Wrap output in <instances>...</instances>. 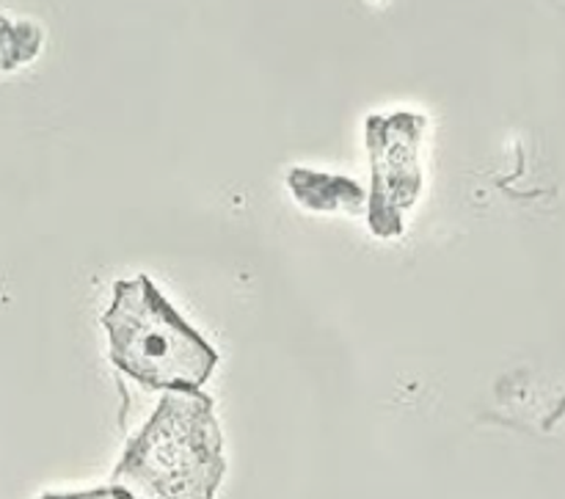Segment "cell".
<instances>
[{
	"label": "cell",
	"instance_id": "1",
	"mask_svg": "<svg viewBox=\"0 0 565 499\" xmlns=\"http://www.w3.org/2000/svg\"><path fill=\"white\" fill-rule=\"evenodd\" d=\"M224 475V434L213 397L182 390L160 397L116 464L110 484L132 499H215Z\"/></svg>",
	"mask_w": 565,
	"mask_h": 499
},
{
	"label": "cell",
	"instance_id": "2",
	"mask_svg": "<svg viewBox=\"0 0 565 499\" xmlns=\"http://www.w3.org/2000/svg\"><path fill=\"white\" fill-rule=\"evenodd\" d=\"M108 359L147 390H202L218 368V351L182 318L147 274L114 282L103 312Z\"/></svg>",
	"mask_w": 565,
	"mask_h": 499
},
{
	"label": "cell",
	"instance_id": "3",
	"mask_svg": "<svg viewBox=\"0 0 565 499\" xmlns=\"http://www.w3.org/2000/svg\"><path fill=\"white\" fill-rule=\"evenodd\" d=\"M428 119L414 110L375 114L364 125V141L373 169L367 219L379 237L403 235V215L423 193L419 147Z\"/></svg>",
	"mask_w": 565,
	"mask_h": 499
},
{
	"label": "cell",
	"instance_id": "4",
	"mask_svg": "<svg viewBox=\"0 0 565 499\" xmlns=\"http://www.w3.org/2000/svg\"><path fill=\"white\" fill-rule=\"evenodd\" d=\"M287 185H290L292 197L301 202V208L320 210V213H326V210H351V213H359L364 204V188L348 180V177L292 169L287 174Z\"/></svg>",
	"mask_w": 565,
	"mask_h": 499
},
{
	"label": "cell",
	"instance_id": "5",
	"mask_svg": "<svg viewBox=\"0 0 565 499\" xmlns=\"http://www.w3.org/2000/svg\"><path fill=\"white\" fill-rule=\"evenodd\" d=\"M44 31L36 22L9 20L0 14V72H14L42 53Z\"/></svg>",
	"mask_w": 565,
	"mask_h": 499
},
{
	"label": "cell",
	"instance_id": "6",
	"mask_svg": "<svg viewBox=\"0 0 565 499\" xmlns=\"http://www.w3.org/2000/svg\"><path fill=\"white\" fill-rule=\"evenodd\" d=\"M42 499H132L130 491H125L121 486H97V489L88 491H47Z\"/></svg>",
	"mask_w": 565,
	"mask_h": 499
}]
</instances>
